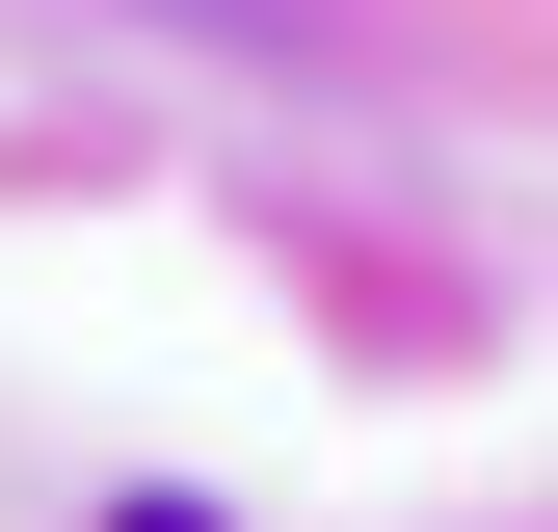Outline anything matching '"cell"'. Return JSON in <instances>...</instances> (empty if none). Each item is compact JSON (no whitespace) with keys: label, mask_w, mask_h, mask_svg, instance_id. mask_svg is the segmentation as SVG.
Returning a JSON list of instances; mask_svg holds the SVG:
<instances>
[{"label":"cell","mask_w":558,"mask_h":532,"mask_svg":"<svg viewBox=\"0 0 558 532\" xmlns=\"http://www.w3.org/2000/svg\"><path fill=\"white\" fill-rule=\"evenodd\" d=\"M107 532H186V506H107Z\"/></svg>","instance_id":"cell-1"}]
</instances>
